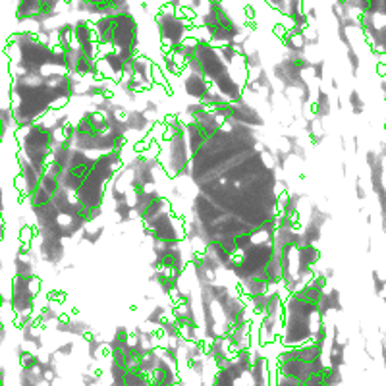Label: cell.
I'll return each instance as SVG.
<instances>
[{"mask_svg":"<svg viewBox=\"0 0 386 386\" xmlns=\"http://www.w3.org/2000/svg\"><path fill=\"white\" fill-rule=\"evenodd\" d=\"M4 305V298H2V294H0V307Z\"/></svg>","mask_w":386,"mask_h":386,"instance_id":"5b68a950","label":"cell"},{"mask_svg":"<svg viewBox=\"0 0 386 386\" xmlns=\"http://www.w3.org/2000/svg\"><path fill=\"white\" fill-rule=\"evenodd\" d=\"M127 0H79L77 10L87 14H99V16H108L114 12H122L120 6H125Z\"/></svg>","mask_w":386,"mask_h":386,"instance_id":"3957f363","label":"cell"},{"mask_svg":"<svg viewBox=\"0 0 386 386\" xmlns=\"http://www.w3.org/2000/svg\"><path fill=\"white\" fill-rule=\"evenodd\" d=\"M100 45H110L116 52L134 58L137 47V20L127 10L100 16L93 25Z\"/></svg>","mask_w":386,"mask_h":386,"instance_id":"6da1fadb","label":"cell"},{"mask_svg":"<svg viewBox=\"0 0 386 386\" xmlns=\"http://www.w3.org/2000/svg\"><path fill=\"white\" fill-rule=\"evenodd\" d=\"M157 25L161 41L168 47H182L184 39L189 33V22L184 18V10H176L170 6H164L157 14Z\"/></svg>","mask_w":386,"mask_h":386,"instance_id":"7a4b0ae2","label":"cell"},{"mask_svg":"<svg viewBox=\"0 0 386 386\" xmlns=\"http://www.w3.org/2000/svg\"><path fill=\"white\" fill-rule=\"evenodd\" d=\"M186 89L187 93L191 95V97H195V99H205L207 97V93H209V87H207V83L201 79L197 74L189 75L186 81Z\"/></svg>","mask_w":386,"mask_h":386,"instance_id":"277c9868","label":"cell"}]
</instances>
